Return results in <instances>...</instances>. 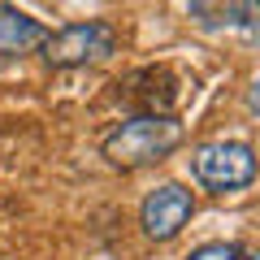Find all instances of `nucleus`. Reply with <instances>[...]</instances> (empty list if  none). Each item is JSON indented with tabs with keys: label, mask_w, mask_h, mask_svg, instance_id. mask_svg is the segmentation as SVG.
I'll return each instance as SVG.
<instances>
[{
	"label": "nucleus",
	"mask_w": 260,
	"mask_h": 260,
	"mask_svg": "<svg viewBox=\"0 0 260 260\" xmlns=\"http://www.w3.org/2000/svg\"><path fill=\"white\" fill-rule=\"evenodd\" d=\"M44 61L52 70H78V65H100L117 52V30L109 22H74L44 39Z\"/></svg>",
	"instance_id": "7ed1b4c3"
},
{
	"label": "nucleus",
	"mask_w": 260,
	"mask_h": 260,
	"mask_svg": "<svg viewBox=\"0 0 260 260\" xmlns=\"http://www.w3.org/2000/svg\"><path fill=\"white\" fill-rule=\"evenodd\" d=\"M243 260H260V251H243Z\"/></svg>",
	"instance_id": "9d476101"
},
{
	"label": "nucleus",
	"mask_w": 260,
	"mask_h": 260,
	"mask_svg": "<svg viewBox=\"0 0 260 260\" xmlns=\"http://www.w3.org/2000/svg\"><path fill=\"white\" fill-rule=\"evenodd\" d=\"M186 260H243V247L239 243H204V247H195Z\"/></svg>",
	"instance_id": "0eeeda50"
},
{
	"label": "nucleus",
	"mask_w": 260,
	"mask_h": 260,
	"mask_svg": "<svg viewBox=\"0 0 260 260\" xmlns=\"http://www.w3.org/2000/svg\"><path fill=\"white\" fill-rule=\"evenodd\" d=\"M247 5L251 0H186V13L204 30H239Z\"/></svg>",
	"instance_id": "423d86ee"
},
{
	"label": "nucleus",
	"mask_w": 260,
	"mask_h": 260,
	"mask_svg": "<svg viewBox=\"0 0 260 260\" xmlns=\"http://www.w3.org/2000/svg\"><path fill=\"white\" fill-rule=\"evenodd\" d=\"M247 104H251V109L260 113V78H256V83H251V91H247Z\"/></svg>",
	"instance_id": "1a4fd4ad"
},
{
	"label": "nucleus",
	"mask_w": 260,
	"mask_h": 260,
	"mask_svg": "<svg viewBox=\"0 0 260 260\" xmlns=\"http://www.w3.org/2000/svg\"><path fill=\"white\" fill-rule=\"evenodd\" d=\"M191 178L213 195H230L256 182V152L243 139H213L191 152Z\"/></svg>",
	"instance_id": "f03ea898"
},
{
	"label": "nucleus",
	"mask_w": 260,
	"mask_h": 260,
	"mask_svg": "<svg viewBox=\"0 0 260 260\" xmlns=\"http://www.w3.org/2000/svg\"><path fill=\"white\" fill-rule=\"evenodd\" d=\"M239 30H243V39H251V44H260V0H251V5H247V13H243Z\"/></svg>",
	"instance_id": "6e6552de"
},
{
	"label": "nucleus",
	"mask_w": 260,
	"mask_h": 260,
	"mask_svg": "<svg viewBox=\"0 0 260 260\" xmlns=\"http://www.w3.org/2000/svg\"><path fill=\"white\" fill-rule=\"evenodd\" d=\"M182 121L169 117V113H139V117L121 121L104 135L100 152L113 169H143V165H156V160L174 156L178 143H182Z\"/></svg>",
	"instance_id": "f257e3e1"
},
{
	"label": "nucleus",
	"mask_w": 260,
	"mask_h": 260,
	"mask_svg": "<svg viewBox=\"0 0 260 260\" xmlns=\"http://www.w3.org/2000/svg\"><path fill=\"white\" fill-rule=\"evenodd\" d=\"M48 39V26L39 18H30L18 5H5L0 0V56H26L39 52Z\"/></svg>",
	"instance_id": "39448f33"
},
{
	"label": "nucleus",
	"mask_w": 260,
	"mask_h": 260,
	"mask_svg": "<svg viewBox=\"0 0 260 260\" xmlns=\"http://www.w3.org/2000/svg\"><path fill=\"white\" fill-rule=\"evenodd\" d=\"M191 217H195V200H191V191L178 186V182L156 186V191L143 200V208H139V225H143V234H148L152 243L178 239Z\"/></svg>",
	"instance_id": "20e7f679"
}]
</instances>
